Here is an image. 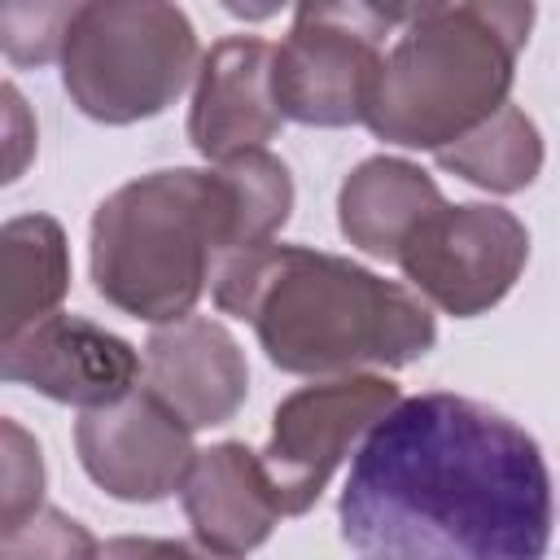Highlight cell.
Listing matches in <instances>:
<instances>
[{"label":"cell","mask_w":560,"mask_h":560,"mask_svg":"<svg viewBox=\"0 0 560 560\" xmlns=\"http://www.w3.org/2000/svg\"><path fill=\"white\" fill-rule=\"evenodd\" d=\"M551 516L538 442L446 389L402 398L359 442L337 499L359 560H547Z\"/></svg>","instance_id":"cell-1"},{"label":"cell","mask_w":560,"mask_h":560,"mask_svg":"<svg viewBox=\"0 0 560 560\" xmlns=\"http://www.w3.org/2000/svg\"><path fill=\"white\" fill-rule=\"evenodd\" d=\"M214 306L245 319L280 372L350 376L407 368L438 341L433 306L341 254L306 245H258L214 271Z\"/></svg>","instance_id":"cell-2"},{"label":"cell","mask_w":560,"mask_h":560,"mask_svg":"<svg viewBox=\"0 0 560 560\" xmlns=\"http://www.w3.org/2000/svg\"><path fill=\"white\" fill-rule=\"evenodd\" d=\"M245 254L223 166H166L114 188L88 232L96 293L153 328L192 315L223 258Z\"/></svg>","instance_id":"cell-3"},{"label":"cell","mask_w":560,"mask_h":560,"mask_svg":"<svg viewBox=\"0 0 560 560\" xmlns=\"http://www.w3.org/2000/svg\"><path fill=\"white\" fill-rule=\"evenodd\" d=\"M534 4H411L389 39L368 127L398 149H446L508 105Z\"/></svg>","instance_id":"cell-4"},{"label":"cell","mask_w":560,"mask_h":560,"mask_svg":"<svg viewBox=\"0 0 560 560\" xmlns=\"http://www.w3.org/2000/svg\"><path fill=\"white\" fill-rule=\"evenodd\" d=\"M201 44L179 4L162 0H92L79 4L66 48L61 88L105 127L158 118L197 83Z\"/></svg>","instance_id":"cell-5"},{"label":"cell","mask_w":560,"mask_h":560,"mask_svg":"<svg viewBox=\"0 0 560 560\" xmlns=\"http://www.w3.org/2000/svg\"><path fill=\"white\" fill-rule=\"evenodd\" d=\"M407 9L398 4H298L276 48V105L302 127H354L381 88L389 39Z\"/></svg>","instance_id":"cell-6"},{"label":"cell","mask_w":560,"mask_h":560,"mask_svg":"<svg viewBox=\"0 0 560 560\" xmlns=\"http://www.w3.org/2000/svg\"><path fill=\"white\" fill-rule=\"evenodd\" d=\"M402 402L398 385L376 372L328 376L280 398L271 416V438L258 451L262 472L276 490L284 516H302L315 508L332 472L350 451Z\"/></svg>","instance_id":"cell-7"},{"label":"cell","mask_w":560,"mask_h":560,"mask_svg":"<svg viewBox=\"0 0 560 560\" xmlns=\"http://www.w3.org/2000/svg\"><path fill=\"white\" fill-rule=\"evenodd\" d=\"M429 306L472 319L499 306L529 262V232L525 223L486 201L442 206L433 210L398 249L394 258Z\"/></svg>","instance_id":"cell-8"},{"label":"cell","mask_w":560,"mask_h":560,"mask_svg":"<svg viewBox=\"0 0 560 560\" xmlns=\"http://www.w3.org/2000/svg\"><path fill=\"white\" fill-rule=\"evenodd\" d=\"M74 451L83 472L122 503H158L184 490L197 464L192 429L149 389L83 411L74 420Z\"/></svg>","instance_id":"cell-9"},{"label":"cell","mask_w":560,"mask_h":560,"mask_svg":"<svg viewBox=\"0 0 560 560\" xmlns=\"http://www.w3.org/2000/svg\"><path fill=\"white\" fill-rule=\"evenodd\" d=\"M140 372L144 363L136 346L83 315L57 311L13 337H0V376L66 407H109L136 389Z\"/></svg>","instance_id":"cell-10"},{"label":"cell","mask_w":560,"mask_h":560,"mask_svg":"<svg viewBox=\"0 0 560 560\" xmlns=\"http://www.w3.org/2000/svg\"><path fill=\"white\" fill-rule=\"evenodd\" d=\"M284 114L276 105V44L258 35H228L201 57L188 140L206 162H228L236 153L267 149Z\"/></svg>","instance_id":"cell-11"},{"label":"cell","mask_w":560,"mask_h":560,"mask_svg":"<svg viewBox=\"0 0 560 560\" xmlns=\"http://www.w3.org/2000/svg\"><path fill=\"white\" fill-rule=\"evenodd\" d=\"M144 389L162 398L192 433L232 420L249 394L241 341L210 315L162 324L144 341Z\"/></svg>","instance_id":"cell-12"},{"label":"cell","mask_w":560,"mask_h":560,"mask_svg":"<svg viewBox=\"0 0 560 560\" xmlns=\"http://www.w3.org/2000/svg\"><path fill=\"white\" fill-rule=\"evenodd\" d=\"M179 499L192 538L219 556H249L271 538L284 516L258 451H249L245 442H219L210 451H197Z\"/></svg>","instance_id":"cell-13"},{"label":"cell","mask_w":560,"mask_h":560,"mask_svg":"<svg viewBox=\"0 0 560 560\" xmlns=\"http://www.w3.org/2000/svg\"><path fill=\"white\" fill-rule=\"evenodd\" d=\"M442 188L433 184L429 171H420L407 158H368L359 162L337 192V228L341 236L372 254L394 262L398 249L407 245V236L433 214L442 210Z\"/></svg>","instance_id":"cell-14"},{"label":"cell","mask_w":560,"mask_h":560,"mask_svg":"<svg viewBox=\"0 0 560 560\" xmlns=\"http://www.w3.org/2000/svg\"><path fill=\"white\" fill-rule=\"evenodd\" d=\"M0 337L57 315L70 289V245L52 214H18L0 232Z\"/></svg>","instance_id":"cell-15"},{"label":"cell","mask_w":560,"mask_h":560,"mask_svg":"<svg viewBox=\"0 0 560 560\" xmlns=\"http://www.w3.org/2000/svg\"><path fill=\"white\" fill-rule=\"evenodd\" d=\"M542 136L534 127V118L521 105H503L499 114H490L481 127H472L468 136H459L455 144L438 149V166L486 188V192H521L538 179L542 171Z\"/></svg>","instance_id":"cell-16"},{"label":"cell","mask_w":560,"mask_h":560,"mask_svg":"<svg viewBox=\"0 0 560 560\" xmlns=\"http://www.w3.org/2000/svg\"><path fill=\"white\" fill-rule=\"evenodd\" d=\"M0 560H101L92 529L61 508H39L0 529Z\"/></svg>","instance_id":"cell-17"},{"label":"cell","mask_w":560,"mask_h":560,"mask_svg":"<svg viewBox=\"0 0 560 560\" xmlns=\"http://www.w3.org/2000/svg\"><path fill=\"white\" fill-rule=\"evenodd\" d=\"M79 4H4L0 9V48L13 66H44L61 61L66 31Z\"/></svg>","instance_id":"cell-18"},{"label":"cell","mask_w":560,"mask_h":560,"mask_svg":"<svg viewBox=\"0 0 560 560\" xmlns=\"http://www.w3.org/2000/svg\"><path fill=\"white\" fill-rule=\"evenodd\" d=\"M0 529L44 508V455L39 442L18 424L0 420Z\"/></svg>","instance_id":"cell-19"},{"label":"cell","mask_w":560,"mask_h":560,"mask_svg":"<svg viewBox=\"0 0 560 560\" xmlns=\"http://www.w3.org/2000/svg\"><path fill=\"white\" fill-rule=\"evenodd\" d=\"M101 560H241V556H219L201 542L184 538H144V534H122L101 547Z\"/></svg>","instance_id":"cell-20"},{"label":"cell","mask_w":560,"mask_h":560,"mask_svg":"<svg viewBox=\"0 0 560 560\" xmlns=\"http://www.w3.org/2000/svg\"><path fill=\"white\" fill-rule=\"evenodd\" d=\"M0 101H4V136H9V175L4 179H18L26 158H31V149H35V122H31L26 101H22V92L13 83L0 88Z\"/></svg>","instance_id":"cell-21"}]
</instances>
